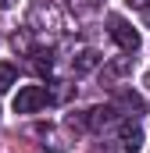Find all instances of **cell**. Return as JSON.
Here are the masks:
<instances>
[{"label":"cell","mask_w":150,"mask_h":153,"mask_svg":"<svg viewBox=\"0 0 150 153\" xmlns=\"http://www.w3.org/2000/svg\"><path fill=\"white\" fill-rule=\"evenodd\" d=\"M46 100H50V93L43 85H22L11 107H14V114H36L39 107H46Z\"/></svg>","instance_id":"obj_1"},{"label":"cell","mask_w":150,"mask_h":153,"mask_svg":"<svg viewBox=\"0 0 150 153\" xmlns=\"http://www.w3.org/2000/svg\"><path fill=\"white\" fill-rule=\"evenodd\" d=\"M107 25H111V39L125 50V53H136V50H140V32H136L122 14H111V18H107Z\"/></svg>","instance_id":"obj_2"},{"label":"cell","mask_w":150,"mask_h":153,"mask_svg":"<svg viewBox=\"0 0 150 153\" xmlns=\"http://www.w3.org/2000/svg\"><path fill=\"white\" fill-rule=\"evenodd\" d=\"M118 146L125 153H140L143 150V128L136 121H122L118 125Z\"/></svg>","instance_id":"obj_3"},{"label":"cell","mask_w":150,"mask_h":153,"mask_svg":"<svg viewBox=\"0 0 150 153\" xmlns=\"http://www.w3.org/2000/svg\"><path fill=\"white\" fill-rule=\"evenodd\" d=\"M100 61H104V57H100L97 50H79V53L72 57V71L75 75H89V71L100 68Z\"/></svg>","instance_id":"obj_4"},{"label":"cell","mask_w":150,"mask_h":153,"mask_svg":"<svg viewBox=\"0 0 150 153\" xmlns=\"http://www.w3.org/2000/svg\"><path fill=\"white\" fill-rule=\"evenodd\" d=\"M86 128H93V132H100V128H107L114 117V107H93V111H86Z\"/></svg>","instance_id":"obj_5"},{"label":"cell","mask_w":150,"mask_h":153,"mask_svg":"<svg viewBox=\"0 0 150 153\" xmlns=\"http://www.w3.org/2000/svg\"><path fill=\"white\" fill-rule=\"evenodd\" d=\"M14 78H18V68L7 64V61H0V93H7V89L14 85Z\"/></svg>","instance_id":"obj_6"},{"label":"cell","mask_w":150,"mask_h":153,"mask_svg":"<svg viewBox=\"0 0 150 153\" xmlns=\"http://www.w3.org/2000/svg\"><path fill=\"white\" fill-rule=\"evenodd\" d=\"M32 64H36V71H50V68H54L50 50H32Z\"/></svg>","instance_id":"obj_7"},{"label":"cell","mask_w":150,"mask_h":153,"mask_svg":"<svg viewBox=\"0 0 150 153\" xmlns=\"http://www.w3.org/2000/svg\"><path fill=\"white\" fill-rule=\"evenodd\" d=\"M122 107H132V111H143V100L136 93H122Z\"/></svg>","instance_id":"obj_8"},{"label":"cell","mask_w":150,"mask_h":153,"mask_svg":"<svg viewBox=\"0 0 150 153\" xmlns=\"http://www.w3.org/2000/svg\"><path fill=\"white\" fill-rule=\"evenodd\" d=\"M143 25L150 29V4H143Z\"/></svg>","instance_id":"obj_9"},{"label":"cell","mask_w":150,"mask_h":153,"mask_svg":"<svg viewBox=\"0 0 150 153\" xmlns=\"http://www.w3.org/2000/svg\"><path fill=\"white\" fill-rule=\"evenodd\" d=\"M125 4H129V7H143L147 0H125Z\"/></svg>","instance_id":"obj_10"},{"label":"cell","mask_w":150,"mask_h":153,"mask_svg":"<svg viewBox=\"0 0 150 153\" xmlns=\"http://www.w3.org/2000/svg\"><path fill=\"white\" fill-rule=\"evenodd\" d=\"M7 7H14V0H0V11H7Z\"/></svg>","instance_id":"obj_11"},{"label":"cell","mask_w":150,"mask_h":153,"mask_svg":"<svg viewBox=\"0 0 150 153\" xmlns=\"http://www.w3.org/2000/svg\"><path fill=\"white\" fill-rule=\"evenodd\" d=\"M143 85H147V89H150V71H147V75H143Z\"/></svg>","instance_id":"obj_12"}]
</instances>
